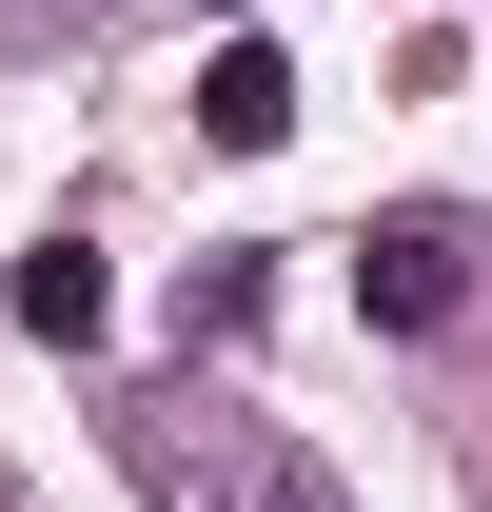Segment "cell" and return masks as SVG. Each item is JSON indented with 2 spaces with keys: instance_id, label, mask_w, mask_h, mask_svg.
Here are the masks:
<instances>
[{
  "instance_id": "cell-1",
  "label": "cell",
  "mask_w": 492,
  "mask_h": 512,
  "mask_svg": "<svg viewBox=\"0 0 492 512\" xmlns=\"http://www.w3.org/2000/svg\"><path fill=\"white\" fill-rule=\"evenodd\" d=\"M99 434H119V473H138L158 512H355L276 414H256V394H217V375H138Z\"/></svg>"
},
{
  "instance_id": "cell-2",
  "label": "cell",
  "mask_w": 492,
  "mask_h": 512,
  "mask_svg": "<svg viewBox=\"0 0 492 512\" xmlns=\"http://www.w3.org/2000/svg\"><path fill=\"white\" fill-rule=\"evenodd\" d=\"M355 316L374 335H453V316H473V217H433V197L374 217V237H355Z\"/></svg>"
},
{
  "instance_id": "cell-3",
  "label": "cell",
  "mask_w": 492,
  "mask_h": 512,
  "mask_svg": "<svg viewBox=\"0 0 492 512\" xmlns=\"http://www.w3.org/2000/svg\"><path fill=\"white\" fill-rule=\"evenodd\" d=\"M0 316L40 335V355H99V316H119V276H99V237H40L20 276H0Z\"/></svg>"
},
{
  "instance_id": "cell-4",
  "label": "cell",
  "mask_w": 492,
  "mask_h": 512,
  "mask_svg": "<svg viewBox=\"0 0 492 512\" xmlns=\"http://www.w3.org/2000/svg\"><path fill=\"white\" fill-rule=\"evenodd\" d=\"M197 138H296V60H276V40H217V60H197Z\"/></svg>"
},
{
  "instance_id": "cell-5",
  "label": "cell",
  "mask_w": 492,
  "mask_h": 512,
  "mask_svg": "<svg viewBox=\"0 0 492 512\" xmlns=\"http://www.w3.org/2000/svg\"><path fill=\"white\" fill-rule=\"evenodd\" d=\"M256 296H276L256 256H197V276H178V335H197V355H217V335H256Z\"/></svg>"
},
{
  "instance_id": "cell-6",
  "label": "cell",
  "mask_w": 492,
  "mask_h": 512,
  "mask_svg": "<svg viewBox=\"0 0 492 512\" xmlns=\"http://www.w3.org/2000/svg\"><path fill=\"white\" fill-rule=\"evenodd\" d=\"M20 20H79V0H20Z\"/></svg>"
}]
</instances>
